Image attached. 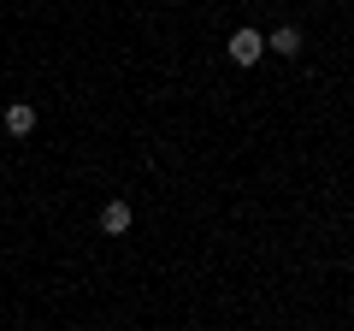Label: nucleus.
I'll list each match as a JSON object with an SVG mask.
<instances>
[{"mask_svg": "<svg viewBox=\"0 0 354 331\" xmlns=\"http://www.w3.org/2000/svg\"><path fill=\"white\" fill-rule=\"evenodd\" d=\"M225 53H230L236 65H260V60H266V36H260V30H236V36L225 42Z\"/></svg>", "mask_w": 354, "mask_h": 331, "instance_id": "nucleus-1", "label": "nucleus"}, {"mask_svg": "<svg viewBox=\"0 0 354 331\" xmlns=\"http://www.w3.org/2000/svg\"><path fill=\"white\" fill-rule=\"evenodd\" d=\"M0 125H6V136H30V130H36V107H30V101H12Z\"/></svg>", "mask_w": 354, "mask_h": 331, "instance_id": "nucleus-2", "label": "nucleus"}, {"mask_svg": "<svg viewBox=\"0 0 354 331\" xmlns=\"http://www.w3.org/2000/svg\"><path fill=\"white\" fill-rule=\"evenodd\" d=\"M266 53H283V60H295V53H301V30H295V24L272 30V36H266Z\"/></svg>", "mask_w": 354, "mask_h": 331, "instance_id": "nucleus-3", "label": "nucleus"}, {"mask_svg": "<svg viewBox=\"0 0 354 331\" xmlns=\"http://www.w3.org/2000/svg\"><path fill=\"white\" fill-rule=\"evenodd\" d=\"M101 231H106V237H124V231H130V202H106L101 207Z\"/></svg>", "mask_w": 354, "mask_h": 331, "instance_id": "nucleus-4", "label": "nucleus"}]
</instances>
